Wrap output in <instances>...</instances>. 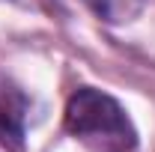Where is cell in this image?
<instances>
[{
  "instance_id": "cell-3",
  "label": "cell",
  "mask_w": 155,
  "mask_h": 152,
  "mask_svg": "<svg viewBox=\"0 0 155 152\" xmlns=\"http://www.w3.org/2000/svg\"><path fill=\"white\" fill-rule=\"evenodd\" d=\"M87 6L107 24H128L143 12L146 0H87Z\"/></svg>"
},
{
  "instance_id": "cell-1",
  "label": "cell",
  "mask_w": 155,
  "mask_h": 152,
  "mask_svg": "<svg viewBox=\"0 0 155 152\" xmlns=\"http://www.w3.org/2000/svg\"><path fill=\"white\" fill-rule=\"evenodd\" d=\"M66 131L93 152H134L137 131L114 95L81 87L66 104Z\"/></svg>"
},
{
  "instance_id": "cell-2",
  "label": "cell",
  "mask_w": 155,
  "mask_h": 152,
  "mask_svg": "<svg viewBox=\"0 0 155 152\" xmlns=\"http://www.w3.org/2000/svg\"><path fill=\"white\" fill-rule=\"evenodd\" d=\"M24 143V101L15 90L0 84V146L21 152Z\"/></svg>"
}]
</instances>
